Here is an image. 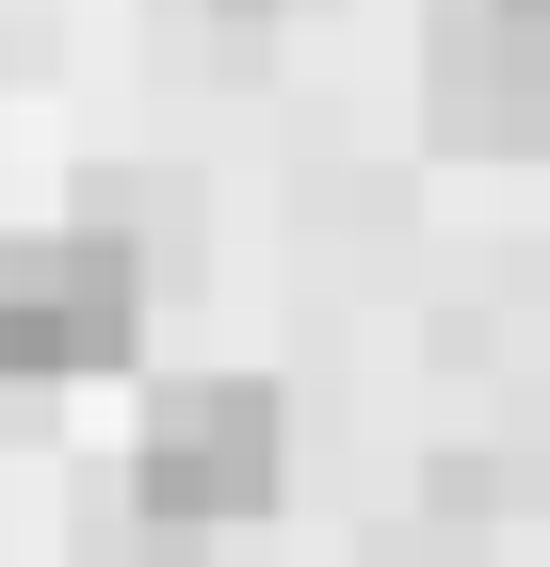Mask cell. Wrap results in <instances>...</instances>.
<instances>
[{
	"instance_id": "6da1fadb",
	"label": "cell",
	"mask_w": 550,
	"mask_h": 567,
	"mask_svg": "<svg viewBox=\"0 0 550 567\" xmlns=\"http://www.w3.org/2000/svg\"><path fill=\"white\" fill-rule=\"evenodd\" d=\"M276 454H292L276 373H163L146 422H129V503L163 535H227V519L276 503Z\"/></svg>"
},
{
	"instance_id": "7a4b0ae2",
	"label": "cell",
	"mask_w": 550,
	"mask_h": 567,
	"mask_svg": "<svg viewBox=\"0 0 550 567\" xmlns=\"http://www.w3.org/2000/svg\"><path fill=\"white\" fill-rule=\"evenodd\" d=\"M146 341V260H129L114 227H33L17 260H0V373H114Z\"/></svg>"
},
{
	"instance_id": "3957f363",
	"label": "cell",
	"mask_w": 550,
	"mask_h": 567,
	"mask_svg": "<svg viewBox=\"0 0 550 567\" xmlns=\"http://www.w3.org/2000/svg\"><path fill=\"white\" fill-rule=\"evenodd\" d=\"M227 17H276V0H227Z\"/></svg>"
}]
</instances>
